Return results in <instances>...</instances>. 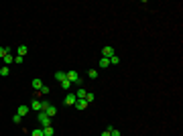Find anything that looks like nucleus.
Masks as SVG:
<instances>
[{
  "label": "nucleus",
  "instance_id": "obj_26",
  "mask_svg": "<svg viewBox=\"0 0 183 136\" xmlns=\"http://www.w3.org/2000/svg\"><path fill=\"white\" fill-rule=\"evenodd\" d=\"M102 136H110V130H106V132H102Z\"/></svg>",
  "mask_w": 183,
  "mask_h": 136
},
{
  "label": "nucleus",
  "instance_id": "obj_7",
  "mask_svg": "<svg viewBox=\"0 0 183 136\" xmlns=\"http://www.w3.org/2000/svg\"><path fill=\"white\" fill-rule=\"evenodd\" d=\"M16 114H18V116H21V118H24V116H27V114H29V106H18V110H16Z\"/></svg>",
  "mask_w": 183,
  "mask_h": 136
},
{
  "label": "nucleus",
  "instance_id": "obj_11",
  "mask_svg": "<svg viewBox=\"0 0 183 136\" xmlns=\"http://www.w3.org/2000/svg\"><path fill=\"white\" fill-rule=\"evenodd\" d=\"M16 53H18L21 57H24L27 53H29V49H27V45H18V49H16Z\"/></svg>",
  "mask_w": 183,
  "mask_h": 136
},
{
  "label": "nucleus",
  "instance_id": "obj_14",
  "mask_svg": "<svg viewBox=\"0 0 183 136\" xmlns=\"http://www.w3.org/2000/svg\"><path fill=\"white\" fill-rule=\"evenodd\" d=\"M61 87H63L65 91H69V90H71V83H69L67 79H63V81H61Z\"/></svg>",
  "mask_w": 183,
  "mask_h": 136
},
{
  "label": "nucleus",
  "instance_id": "obj_13",
  "mask_svg": "<svg viewBox=\"0 0 183 136\" xmlns=\"http://www.w3.org/2000/svg\"><path fill=\"white\" fill-rule=\"evenodd\" d=\"M55 79H57L59 83H61V81L65 79V71H57V73H55Z\"/></svg>",
  "mask_w": 183,
  "mask_h": 136
},
{
  "label": "nucleus",
  "instance_id": "obj_2",
  "mask_svg": "<svg viewBox=\"0 0 183 136\" xmlns=\"http://www.w3.org/2000/svg\"><path fill=\"white\" fill-rule=\"evenodd\" d=\"M37 120L41 122V128H47V126H51V118H49V116H47L45 112H39Z\"/></svg>",
  "mask_w": 183,
  "mask_h": 136
},
{
  "label": "nucleus",
  "instance_id": "obj_12",
  "mask_svg": "<svg viewBox=\"0 0 183 136\" xmlns=\"http://www.w3.org/2000/svg\"><path fill=\"white\" fill-rule=\"evenodd\" d=\"M4 63H6V67H8L10 63H14V57H12L10 53H6V55H4Z\"/></svg>",
  "mask_w": 183,
  "mask_h": 136
},
{
  "label": "nucleus",
  "instance_id": "obj_5",
  "mask_svg": "<svg viewBox=\"0 0 183 136\" xmlns=\"http://www.w3.org/2000/svg\"><path fill=\"white\" fill-rule=\"evenodd\" d=\"M102 57H106V59L114 57V47H104L102 49Z\"/></svg>",
  "mask_w": 183,
  "mask_h": 136
},
{
  "label": "nucleus",
  "instance_id": "obj_20",
  "mask_svg": "<svg viewBox=\"0 0 183 136\" xmlns=\"http://www.w3.org/2000/svg\"><path fill=\"white\" fill-rule=\"evenodd\" d=\"M108 130H110V136H120V130H118V128H112V126H110Z\"/></svg>",
  "mask_w": 183,
  "mask_h": 136
},
{
  "label": "nucleus",
  "instance_id": "obj_19",
  "mask_svg": "<svg viewBox=\"0 0 183 136\" xmlns=\"http://www.w3.org/2000/svg\"><path fill=\"white\" fill-rule=\"evenodd\" d=\"M118 63H120V57H118V55L110 57V65H118Z\"/></svg>",
  "mask_w": 183,
  "mask_h": 136
},
{
  "label": "nucleus",
  "instance_id": "obj_18",
  "mask_svg": "<svg viewBox=\"0 0 183 136\" xmlns=\"http://www.w3.org/2000/svg\"><path fill=\"white\" fill-rule=\"evenodd\" d=\"M88 75H90V79H96V77H98V69H90Z\"/></svg>",
  "mask_w": 183,
  "mask_h": 136
},
{
  "label": "nucleus",
  "instance_id": "obj_10",
  "mask_svg": "<svg viewBox=\"0 0 183 136\" xmlns=\"http://www.w3.org/2000/svg\"><path fill=\"white\" fill-rule=\"evenodd\" d=\"M75 108H77V110H86V108H88V102H86V100H77V102H75Z\"/></svg>",
  "mask_w": 183,
  "mask_h": 136
},
{
  "label": "nucleus",
  "instance_id": "obj_23",
  "mask_svg": "<svg viewBox=\"0 0 183 136\" xmlns=\"http://www.w3.org/2000/svg\"><path fill=\"white\" fill-rule=\"evenodd\" d=\"M23 59H24V57L16 55V57H14V63H16V65H21V63H23Z\"/></svg>",
  "mask_w": 183,
  "mask_h": 136
},
{
  "label": "nucleus",
  "instance_id": "obj_6",
  "mask_svg": "<svg viewBox=\"0 0 183 136\" xmlns=\"http://www.w3.org/2000/svg\"><path fill=\"white\" fill-rule=\"evenodd\" d=\"M86 96H88L86 87H77V91H75V98H77V100H86Z\"/></svg>",
  "mask_w": 183,
  "mask_h": 136
},
{
  "label": "nucleus",
  "instance_id": "obj_9",
  "mask_svg": "<svg viewBox=\"0 0 183 136\" xmlns=\"http://www.w3.org/2000/svg\"><path fill=\"white\" fill-rule=\"evenodd\" d=\"M41 87H43V81L39 79V77H35V79H33V90L41 91Z\"/></svg>",
  "mask_w": 183,
  "mask_h": 136
},
{
  "label": "nucleus",
  "instance_id": "obj_21",
  "mask_svg": "<svg viewBox=\"0 0 183 136\" xmlns=\"http://www.w3.org/2000/svg\"><path fill=\"white\" fill-rule=\"evenodd\" d=\"M12 122H14V124H21V122H23V118H21L18 114H14V116H12Z\"/></svg>",
  "mask_w": 183,
  "mask_h": 136
},
{
  "label": "nucleus",
  "instance_id": "obj_8",
  "mask_svg": "<svg viewBox=\"0 0 183 136\" xmlns=\"http://www.w3.org/2000/svg\"><path fill=\"white\" fill-rule=\"evenodd\" d=\"M33 110L35 112H43V102L41 100H33Z\"/></svg>",
  "mask_w": 183,
  "mask_h": 136
},
{
  "label": "nucleus",
  "instance_id": "obj_22",
  "mask_svg": "<svg viewBox=\"0 0 183 136\" xmlns=\"http://www.w3.org/2000/svg\"><path fill=\"white\" fill-rule=\"evenodd\" d=\"M33 136H43V128H35V130H33Z\"/></svg>",
  "mask_w": 183,
  "mask_h": 136
},
{
  "label": "nucleus",
  "instance_id": "obj_25",
  "mask_svg": "<svg viewBox=\"0 0 183 136\" xmlns=\"http://www.w3.org/2000/svg\"><path fill=\"white\" fill-rule=\"evenodd\" d=\"M4 55H6V47H0V57L4 59Z\"/></svg>",
  "mask_w": 183,
  "mask_h": 136
},
{
  "label": "nucleus",
  "instance_id": "obj_3",
  "mask_svg": "<svg viewBox=\"0 0 183 136\" xmlns=\"http://www.w3.org/2000/svg\"><path fill=\"white\" fill-rule=\"evenodd\" d=\"M43 112H45L47 116H49V118H53V116L57 114V108H55V106H51V104H47V106H45V110H43Z\"/></svg>",
  "mask_w": 183,
  "mask_h": 136
},
{
  "label": "nucleus",
  "instance_id": "obj_1",
  "mask_svg": "<svg viewBox=\"0 0 183 136\" xmlns=\"http://www.w3.org/2000/svg\"><path fill=\"white\" fill-rule=\"evenodd\" d=\"M65 79H67L71 85L81 87V79H80V73H77V71H65Z\"/></svg>",
  "mask_w": 183,
  "mask_h": 136
},
{
  "label": "nucleus",
  "instance_id": "obj_15",
  "mask_svg": "<svg viewBox=\"0 0 183 136\" xmlns=\"http://www.w3.org/2000/svg\"><path fill=\"white\" fill-rule=\"evenodd\" d=\"M43 136H53V128H51V126L43 128Z\"/></svg>",
  "mask_w": 183,
  "mask_h": 136
},
{
  "label": "nucleus",
  "instance_id": "obj_17",
  "mask_svg": "<svg viewBox=\"0 0 183 136\" xmlns=\"http://www.w3.org/2000/svg\"><path fill=\"white\" fill-rule=\"evenodd\" d=\"M108 65H110V59L102 57V59H100V67H108Z\"/></svg>",
  "mask_w": 183,
  "mask_h": 136
},
{
  "label": "nucleus",
  "instance_id": "obj_24",
  "mask_svg": "<svg viewBox=\"0 0 183 136\" xmlns=\"http://www.w3.org/2000/svg\"><path fill=\"white\" fill-rule=\"evenodd\" d=\"M41 93H43V96H47V93H49V87H47V85H43V87H41Z\"/></svg>",
  "mask_w": 183,
  "mask_h": 136
},
{
  "label": "nucleus",
  "instance_id": "obj_4",
  "mask_svg": "<svg viewBox=\"0 0 183 136\" xmlns=\"http://www.w3.org/2000/svg\"><path fill=\"white\" fill-rule=\"evenodd\" d=\"M75 102H77L75 93H65V106H75Z\"/></svg>",
  "mask_w": 183,
  "mask_h": 136
},
{
  "label": "nucleus",
  "instance_id": "obj_16",
  "mask_svg": "<svg viewBox=\"0 0 183 136\" xmlns=\"http://www.w3.org/2000/svg\"><path fill=\"white\" fill-rule=\"evenodd\" d=\"M8 73H10V67H6V65H4V67L0 69V75H2V77H6Z\"/></svg>",
  "mask_w": 183,
  "mask_h": 136
}]
</instances>
